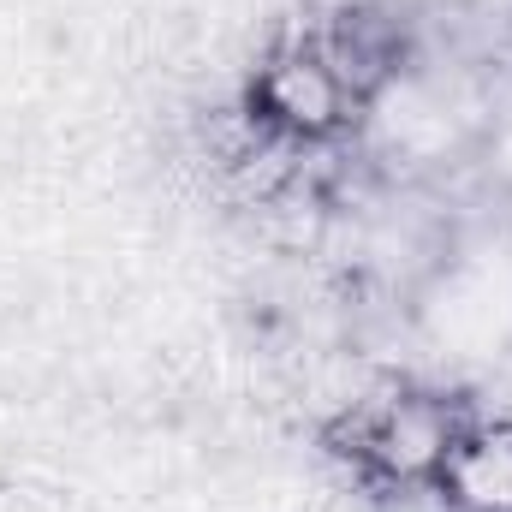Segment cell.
Instances as JSON below:
<instances>
[{"instance_id": "cell-3", "label": "cell", "mask_w": 512, "mask_h": 512, "mask_svg": "<svg viewBox=\"0 0 512 512\" xmlns=\"http://www.w3.org/2000/svg\"><path fill=\"white\" fill-rule=\"evenodd\" d=\"M435 495L453 512H512V429L507 423H465L453 441Z\"/></svg>"}, {"instance_id": "cell-1", "label": "cell", "mask_w": 512, "mask_h": 512, "mask_svg": "<svg viewBox=\"0 0 512 512\" xmlns=\"http://www.w3.org/2000/svg\"><path fill=\"white\" fill-rule=\"evenodd\" d=\"M471 411L459 399H441V393H387L376 405H364L352 417V453L370 477L382 483H405V489H435L453 441L465 435Z\"/></svg>"}, {"instance_id": "cell-2", "label": "cell", "mask_w": 512, "mask_h": 512, "mask_svg": "<svg viewBox=\"0 0 512 512\" xmlns=\"http://www.w3.org/2000/svg\"><path fill=\"white\" fill-rule=\"evenodd\" d=\"M251 108H256V126L274 131L280 143H328L352 120L358 102L328 72V60L310 48V30H304V42H280L262 60V72L251 84Z\"/></svg>"}]
</instances>
